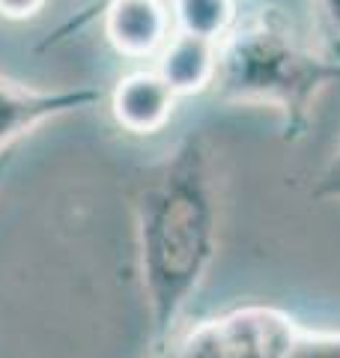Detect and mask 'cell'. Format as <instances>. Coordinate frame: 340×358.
Wrapping results in <instances>:
<instances>
[{
    "mask_svg": "<svg viewBox=\"0 0 340 358\" xmlns=\"http://www.w3.org/2000/svg\"><path fill=\"white\" fill-rule=\"evenodd\" d=\"M13 164H15V147H9V150L0 152V185H3V179H6V173H9V167Z\"/></svg>",
    "mask_w": 340,
    "mask_h": 358,
    "instance_id": "obj_13",
    "label": "cell"
},
{
    "mask_svg": "<svg viewBox=\"0 0 340 358\" xmlns=\"http://www.w3.org/2000/svg\"><path fill=\"white\" fill-rule=\"evenodd\" d=\"M170 15L179 33L221 42L239 24L236 0H170Z\"/></svg>",
    "mask_w": 340,
    "mask_h": 358,
    "instance_id": "obj_8",
    "label": "cell"
},
{
    "mask_svg": "<svg viewBox=\"0 0 340 358\" xmlns=\"http://www.w3.org/2000/svg\"><path fill=\"white\" fill-rule=\"evenodd\" d=\"M296 331L287 313L248 305L206 320L167 350L170 358H287Z\"/></svg>",
    "mask_w": 340,
    "mask_h": 358,
    "instance_id": "obj_3",
    "label": "cell"
},
{
    "mask_svg": "<svg viewBox=\"0 0 340 358\" xmlns=\"http://www.w3.org/2000/svg\"><path fill=\"white\" fill-rule=\"evenodd\" d=\"M99 102L101 90L96 87L39 90L0 75V152L15 147V141L45 126V122L78 114V110H87Z\"/></svg>",
    "mask_w": 340,
    "mask_h": 358,
    "instance_id": "obj_4",
    "label": "cell"
},
{
    "mask_svg": "<svg viewBox=\"0 0 340 358\" xmlns=\"http://www.w3.org/2000/svg\"><path fill=\"white\" fill-rule=\"evenodd\" d=\"M155 72L170 84L176 96H194L203 90H212L215 72H218V42L176 30L158 51Z\"/></svg>",
    "mask_w": 340,
    "mask_h": 358,
    "instance_id": "obj_7",
    "label": "cell"
},
{
    "mask_svg": "<svg viewBox=\"0 0 340 358\" xmlns=\"http://www.w3.org/2000/svg\"><path fill=\"white\" fill-rule=\"evenodd\" d=\"M221 197L206 141L188 134L134 197L141 284L153 352L170 346L185 308L218 254Z\"/></svg>",
    "mask_w": 340,
    "mask_h": 358,
    "instance_id": "obj_1",
    "label": "cell"
},
{
    "mask_svg": "<svg viewBox=\"0 0 340 358\" xmlns=\"http://www.w3.org/2000/svg\"><path fill=\"white\" fill-rule=\"evenodd\" d=\"M105 36L126 57H158V51L173 36L170 3L164 0H111L105 9Z\"/></svg>",
    "mask_w": 340,
    "mask_h": 358,
    "instance_id": "obj_5",
    "label": "cell"
},
{
    "mask_svg": "<svg viewBox=\"0 0 340 358\" xmlns=\"http://www.w3.org/2000/svg\"><path fill=\"white\" fill-rule=\"evenodd\" d=\"M287 358H340V334L323 331H296Z\"/></svg>",
    "mask_w": 340,
    "mask_h": 358,
    "instance_id": "obj_9",
    "label": "cell"
},
{
    "mask_svg": "<svg viewBox=\"0 0 340 358\" xmlns=\"http://www.w3.org/2000/svg\"><path fill=\"white\" fill-rule=\"evenodd\" d=\"M176 93L170 90L155 69L150 72H132L126 78H120L111 96V110L113 120L120 122L132 134H153L158 129H164V122L173 114Z\"/></svg>",
    "mask_w": 340,
    "mask_h": 358,
    "instance_id": "obj_6",
    "label": "cell"
},
{
    "mask_svg": "<svg viewBox=\"0 0 340 358\" xmlns=\"http://www.w3.org/2000/svg\"><path fill=\"white\" fill-rule=\"evenodd\" d=\"M316 30L323 36V51L340 60V0H311Z\"/></svg>",
    "mask_w": 340,
    "mask_h": 358,
    "instance_id": "obj_10",
    "label": "cell"
},
{
    "mask_svg": "<svg viewBox=\"0 0 340 358\" xmlns=\"http://www.w3.org/2000/svg\"><path fill=\"white\" fill-rule=\"evenodd\" d=\"M311 194L316 200H337L340 203V143L334 147L332 159L325 162V167L316 173V182L311 188Z\"/></svg>",
    "mask_w": 340,
    "mask_h": 358,
    "instance_id": "obj_11",
    "label": "cell"
},
{
    "mask_svg": "<svg viewBox=\"0 0 340 358\" xmlns=\"http://www.w3.org/2000/svg\"><path fill=\"white\" fill-rule=\"evenodd\" d=\"M334 81H340L337 57L304 45L278 9H260L218 42L212 90L224 102L278 110L283 138L296 141Z\"/></svg>",
    "mask_w": 340,
    "mask_h": 358,
    "instance_id": "obj_2",
    "label": "cell"
},
{
    "mask_svg": "<svg viewBox=\"0 0 340 358\" xmlns=\"http://www.w3.org/2000/svg\"><path fill=\"white\" fill-rule=\"evenodd\" d=\"M45 6V0H0V15L13 18V21H24L33 18Z\"/></svg>",
    "mask_w": 340,
    "mask_h": 358,
    "instance_id": "obj_12",
    "label": "cell"
},
{
    "mask_svg": "<svg viewBox=\"0 0 340 358\" xmlns=\"http://www.w3.org/2000/svg\"><path fill=\"white\" fill-rule=\"evenodd\" d=\"M153 358H170V350H162V352H153Z\"/></svg>",
    "mask_w": 340,
    "mask_h": 358,
    "instance_id": "obj_14",
    "label": "cell"
}]
</instances>
